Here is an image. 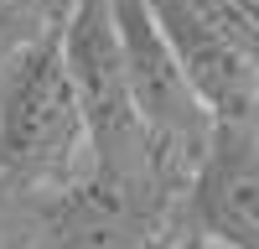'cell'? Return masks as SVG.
<instances>
[{
  "instance_id": "4",
  "label": "cell",
  "mask_w": 259,
  "mask_h": 249,
  "mask_svg": "<svg viewBox=\"0 0 259 249\" xmlns=\"http://www.w3.org/2000/svg\"><path fill=\"white\" fill-rule=\"evenodd\" d=\"M182 218L223 249H259V119H228L212 130L187 182Z\"/></svg>"
},
{
  "instance_id": "2",
  "label": "cell",
  "mask_w": 259,
  "mask_h": 249,
  "mask_svg": "<svg viewBox=\"0 0 259 249\" xmlns=\"http://www.w3.org/2000/svg\"><path fill=\"white\" fill-rule=\"evenodd\" d=\"M62 57H68V73L78 83L83 114L94 130V166L187 197V182L161 161V145L140 114L114 0H78V11L62 21Z\"/></svg>"
},
{
  "instance_id": "8",
  "label": "cell",
  "mask_w": 259,
  "mask_h": 249,
  "mask_svg": "<svg viewBox=\"0 0 259 249\" xmlns=\"http://www.w3.org/2000/svg\"><path fill=\"white\" fill-rule=\"evenodd\" d=\"M21 208H26V192L0 172V249H11L16 239V223H21Z\"/></svg>"
},
{
  "instance_id": "6",
  "label": "cell",
  "mask_w": 259,
  "mask_h": 249,
  "mask_svg": "<svg viewBox=\"0 0 259 249\" xmlns=\"http://www.w3.org/2000/svg\"><path fill=\"white\" fill-rule=\"evenodd\" d=\"M47 31H57V26H52L47 16H36L26 0H0V89H6L11 68H16V62L26 57Z\"/></svg>"
},
{
  "instance_id": "1",
  "label": "cell",
  "mask_w": 259,
  "mask_h": 249,
  "mask_svg": "<svg viewBox=\"0 0 259 249\" xmlns=\"http://www.w3.org/2000/svg\"><path fill=\"white\" fill-rule=\"evenodd\" d=\"M0 172L21 192H62L94 172V130L62 57V26L41 36L0 89Z\"/></svg>"
},
{
  "instance_id": "9",
  "label": "cell",
  "mask_w": 259,
  "mask_h": 249,
  "mask_svg": "<svg viewBox=\"0 0 259 249\" xmlns=\"http://www.w3.org/2000/svg\"><path fill=\"white\" fill-rule=\"evenodd\" d=\"M26 6H31L36 16H47L52 26H62V21H68V16L78 11V0H26Z\"/></svg>"
},
{
  "instance_id": "5",
  "label": "cell",
  "mask_w": 259,
  "mask_h": 249,
  "mask_svg": "<svg viewBox=\"0 0 259 249\" xmlns=\"http://www.w3.org/2000/svg\"><path fill=\"white\" fill-rule=\"evenodd\" d=\"M156 21L166 26L171 47H177L192 89L202 94L212 119H259V68L233 47V42L212 26V21L192 6V0H150Z\"/></svg>"
},
{
  "instance_id": "7",
  "label": "cell",
  "mask_w": 259,
  "mask_h": 249,
  "mask_svg": "<svg viewBox=\"0 0 259 249\" xmlns=\"http://www.w3.org/2000/svg\"><path fill=\"white\" fill-rule=\"evenodd\" d=\"M192 6L259 68V0H192Z\"/></svg>"
},
{
  "instance_id": "3",
  "label": "cell",
  "mask_w": 259,
  "mask_h": 249,
  "mask_svg": "<svg viewBox=\"0 0 259 249\" xmlns=\"http://www.w3.org/2000/svg\"><path fill=\"white\" fill-rule=\"evenodd\" d=\"M114 16H119L130 78H135V99H140V114H145L150 135L161 145V161L182 182H192L218 119L202 104V94L192 89V78L182 68L177 47H171L166 26L150 11V0H114Z\"/></svg>"
}]
</instances>
